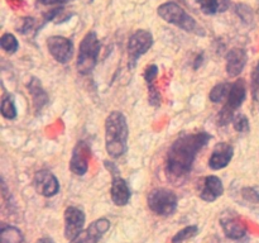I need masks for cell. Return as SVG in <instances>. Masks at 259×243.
I'll return each mask as SVG.
<instances>
[{"instance_id":"6da1fadb","label":"cell","mask_w":259,"mask_h":243,"mask_svg":"<svg viewBox=\"0 0 259 243\" xmlns=\"http://www.w3.org/2000/svg\"><path fill=\"white\" fill-rule=\"evenodd\" d=\"M212 136L207 132L185 133L169 147L166 157V175L171 181H184L191 172L199 152L209 143Z\"/></svg>"},{"instance_id":"7a4b0ae2","label":"cell","mask_w":259,"mask_h":243,"mask_svg":"<svg viewBox=\"0 0 259 243\" xmlns=\"http://www.w3.org/2000/svg\"><path fill=\"white\" fill-rule=\"evenodd\" d=\"M129 128L125 115L114 110L105 120V148L111 158L124 156L128 148Z\"/></svg>"},{"instance_id":"3957f363","label":"cell","mask_w":259,"mask_h":243,"mask_svg":"<svg viewBox=\"0 0 259 243\" xmlns=\"http://www.w3.org/2000/svg\"><path fill=\"white\" fill-rule=\"evenodd\" d=\"M158 15L168 24H174L181 29L186 30L189 33H195V34L204 35L205 32L199 23L184 9L180 7L177 3L167 2L158 7Z\"/></svg>"},{"instance_id":"277c9868","label":"cell","mask_w":259,"mask_h":243,"mask_svg":"<svg viewBox=\"0 0 259 243\" xmlns=\"http://www.w3.org/2000/svg\"><path fill=\"white\" fill-rule=\"evenodd\" d=\"M100 50L101 42L99 40L96 33L91 30L82 38L78 48L76 67L81 75H89L94 70L100 55Z\"/></svg>"},{"instance_id":"5b68a950","label":"cell","mask_w":259,"mask_h":243,"mask_svg":"<svg viewBox=\"0 0 259 243\" xmlns=\"http://www.w3.org/2000/svg\"><path fill=\"white\" fill-rule=\"evenodd\" d=\"M149 210L159 217H169L175 214L179 205V197L172 190L166 187L153 189L147 196Z\"/></svg>"},{"instance_id":"8992f818","label":"cell","mask_w":259,"mask_h":243,"mask_svg":"<svg viewBox=\"0 0 259 243\" xmlns=\"http://www.w3.org/2000/svg\"><path fill=\"white\" fill-rule=\"evenodd\" d=\"M245 96H247V85L243 78H238L232 84V89H230L229 96L227 99L224 108L220 110L219 116H218V122L219 126H227L230 122H233V118L235 115V110L242 106L244 103Z\"/></svg>"},{"instance_id":"52a82bcc","label":"cell","mask_w":259,"mask_h":243,"mask_svg":"<svg viewBox=\"0 0 259 243\" xmlns=\"http://www.w3.org/2000/svg\"><path fill=\"white\" fill-rule=\"evenodd\" d=\"M153 46V35L149 30L138 29L129 37L128 46V58L129 68L136 67L137 62L143 55H146Z\"/></svg>"},{"instance_id":"ba28073f","label":"cell","mask_w":259,"mask_h":243,"mask_svg":"<svg viewBox=\"0 0 259 243\" xmlns=\"http://www.w3.org/2000/svg\"><path fill=\"white\" fill-rule=\"evenodd\" d=\"M33 186L35 191L45 197H52L60 191L58 179L48 170H39L33 177Z\"/></svg>"},{"instance_id":"9c48e42d","label":"cell","mask_w":259,"mask_h":243,"mask_svg":"<svg viewBox=\"0 0 259 243\" xmlns=\"http://www.w3.org/2000/svg\"><path fill=\"white\" fill-rule=\"evenodd\" d=\"M47 48L51 56L60 63H67L73 56L72 42L62 35H52L48 38Z\"/></svg>"},{"instance_id":"30bf717a","label":"cell","mask_w":259,"mask_h":243,"mask_svg":"<svg viewBox=\"0 0 259 243\" xmlns=\"http://www.w3.org/2000/svg\"><path fill=\"white\" fill-rule=\"evenodd\" d=\"M91 158V148L86 142L78 141L73 147L72 156L70 159V170L77 176H83L89 170V162Z\"/></svg>"},{"instance_id":"8fae6325","label":"cell","mask_w":259,"mask_h":243,"mask_svg":"<svg viewBox=\"0 0 259 243\" xmlns=\"http://www.w3.org/2000/svg\"><path fill=\"white\" fill-rule=\"evenodd\" d=\"M65 237L72 240L83 230L86 215L82 209L77 207H68L65 210Z\"/></svg>"},{"instance_id":"7c38bea8","label":"cell","mask_w":259,"mask_h":243,"mask_svg":"<svg viewBox=\"0 0 259 243\" xmlns=\"http://www.w3.org/2000/svg\"><path fill=\"white\" fill-rule=\"evenodd\" d=\"M109 229L110 222L106 218H99L94 220L86 229H83L77 237L70 240V243H98Z\"/></svg>"},{"instance_id":"4fadbf2b","label":"cell","mask_w":259,"mask_h":243,"mask_svg":"<svg viewBox=\"0 0 259 243\" xmlns=\"http://www.w3.org/2000/svg\"><path fill=\"white\" fill-rule=\"evenodd\" d=\"M233 156H234V148L232 144L227 142H220L212 149V153L209 159V167L214 171L223 170L230 164Z\"/></svg>"},{"instance_id":"5bb4252c","label":"cell","mask_w":259,"mask_h":243,"mask_svg":"<svg viewBox=\"0 0 259 243\" xmlns=\"http://www.w3.org/2000/svg\"><path fill=\"white\" fill-rule=\"evenodd\" d=\"M110 196L114 204L118 205V207H124V205H126L132 197V191L128 182H126L123 177L119 176L118 174H113Z\"/></svg>"},{"instance_id":"9a60e30c","label":"cell","mask_w":259,"mask_h":243,"mask_svg":"<svg viewBox=\"0 0 259 243\" xmlns=\"http://www.w3.org/2000/svg\"><path fill=\"white\" fill-rule=\"evenodd\" d=\"M224 194V185L222 180L215 175H209L204 179L202 189L200 190V197L206 202H212Z\"/></svg>"},{"instance_id":"2e32d148","label":"cell","mask_w":259,"mask_h":243,"mask_svg":"<svg viewBox=\"0 0 259 243\" xmlns=\"http://www.w3.org/2000/svg\"><path fill=\"white\" fill-rule=\"evenodd\" d=\"M247 52L242 48H233L227 55V72L230 77H237L247 65Z\"/></svg>"},{"instance_id":"e0dca14e","label":"cell","mask_w":259,"mask_h":243,"mask_svg":"<svg viewBox=\"0 0 259 243\" xmlns=\"http://www.w3.org/2000/svg\"><path fill=\"white\" fill-rule=\"evenodd\" d=\"M220 224H222L223 230H224L225 235H227L229 239L238 240L242 239L245 234H247V228L243 224L242 220L239 219L235 215H224L220 220Z\"/></svg>"},{"instance_id":"ac0fdd59","label":"cell","mask_w":259,"mask_h":243,"mask_svg":"<svg viewBox=\"0 0 259 243\" xmlns=\"http://www.w3.org/2000/svg\"><path fill=\"white\" fill-rule=\"evenodd\" d=\"M28 90H29V95L32 96L33 108L35 111H40L43 106L48 104V95L43 89L42 84L37 77H32L28 83Z\"/></svg>"},{"instance_id":"d6986e66","label":"cell","mask_w":259,"mask_h":243,"mask_svg":"<svg viewBox=\"0 0 259 243\" xmlns=\"http://www.w3.org/2000/svg\"><path fill=\"white\" fill-rule=\"evenodd\" d=\"M197 3L201 12L207 15L225 12L230 7V0H197Z\"/></svg>"},{"instance_id":"ffe728a7","label":"cell","mask_w":259,"mask_h":243,"mask_svg":"<svg viewBox=\"0 0 259 243\" xmlns=\"http://www.w3.org/2000/svg\"><path fill=\"white\" fill-rule=\"evenodd\" d=\"M0 243H25L22 230L13 225H3L0 230Z\"/></svg>"},{"instance_id":"44dd1931","label":"cell","mask_w":259,"mask_h":243,"mask_svg":"<svg viewBox=\"0 0 259 243\" xmlns=\"http://www.w3.org/2000/svg\"><path fill=\"white\" fill-rule=\"evenodd\" d=\"M230 89H232V84L229 83H219L211 89L210 91V100L215 104H220L224 100H227L229 96Z\"/></svg>"},{"instance_id":"7402d4cb","label":"cell","mask_w":259,"mask_h":243,"mask_svg":"<svg viewBox=\"0 0 259 243\" xmlns=\"http://www.w3.org/2000/svg\"><path fill=\"white\" fill-rule=\"evenodd\" d=\"M0 113L5 119H9V120L17 118V106H15L14 98L9 94H5L3 96L2 104H0Z\"/></svg>"},{"instance_id":"603a6c76","label":"cell","mask_w":259,"mask_h":243,"mask_svg":"<svg viewBox=\"0 0 259 243\" xmlns=\"http://www.w3.org/2000/svg\"><path fill=\"white\" fill-rule=\"evenodd\" d=\"M0 47L5 51L7 53H15L19 48V42L18 39L15 38L14 34L12 33H4V34L0 37Z\"/></svg>"},{"instance_id":"cb8c5ba5","label":"cell","mask_w":259,"mask_h":243,"mask_svg":"<svg viewBox=\"0 0 259 243\" xmlns=\"http://www.w3.org/2000/svg\"><path fill=\"white\" fill-rule=\"evenodd\" d=\"M197 233H199V228H197V225L195 224L187 225V227H185L184 229L179 230V232L174 235V238H172V243H185L186 240L191 239V238H194L195 235H197Z\"/></svg>"},{"instance_id":"d4e9b609","label":"cell","mask_w":259,"mask_h":243,"mask_svg":"<svg viewBox=\"0 0 259 243\" xmlns=\"http://www.w3.org/2000/svg\"><path fill=\"white\" fill-rule=\"evenodd\" d=\"M233 126H234V129L239 133H247L249 132V120H248L247 116L244 114H235L234 118H233Z\"/></svg>"},{"instance_id":"484cf974","label":"cell","mask_w":259,"mask_h":243,"mask_svg":"<svg viewBox=\"0 0 259 243\" xmlns=\"http://www.w3.org/2000/svg\"><path fill=\"white\" fill-rule=\"evenodd\" d=\"M235 12L239 15L240 19L244 20L245 23H250L253 20V12L249 7H247V5L238 4L237 7H235Z\"/></svg>"},{"instance_id":"4316f807","label":"cell","mask_w":259,"mask_h":243,"mask_svg":"<svg viewBox=\"0 0 259 243\" xmlns=\"http://www.w3.org/2000/svg\"><path fill=\"white\" fill-rule=\"evenodd\" d=\"M157 75H158V67H157V65H149L148 67L144 70V73H143V77L144 80L147 81V85L153 84L154 80H156Z\"/></svg>"},{"instance_id":"83f0119b","label":"cell","mask_w":259,"mask_h":243,"mask_svg":"<svg viewBox=\"0 0 259 243\" xmlns=\"http://www.w3.org/2000/svg\"><path fill=\"white\" fill-rule=\"evenodd\" d=\"M242 195L247 201L254 202V204H258L259 202V192L253 187H244L242 190Z\"/></svg>"},{"instance_id":"f1b7e54d","label":"cell","mask_w":259,"mask_h":243,"mask_svg":"<svg viewBox=\"0 0 259 243\" xmlns=\"http://www.w3.org/2000/svg\"><path fill=\"white\" fill-rule=\"evenodd\" d=\"M148 90H149V104L153 106H158L159 104H161L162 98H161V94L158 93V90H157L156 86H154V83L149 84Z\"/></svg>"},{"instance_id":"f546056e","label":"cell","mask_w":259,"mask_h":243,"mask_svg":"<svg viewBox=\"0 0 259 243\" xmlns=\"http://www.w3.org/2000/svg\"><path fill=\"white\" fill-rule=\"evenodd\" d=\"M252 89H253V96L257 101H259V62L255 66V70L252 73Z\"/></svg>"},{"instance_id":"4dcf8cb0","label":"cell","mask_w":259,"mask_h":243,"mask_svg":"<svg viewBox=\"0 0 259 243\" xmlns=\"http://www.w3.org/2000/svg\"><path fill=\"white\" fill-rule=\"evenodd\" d=\"M22 23L23 27L19 28V32L25 33L27 30H29L30 28H32L33 24H34V19H33V18H24V19L22 20Z\"/></svg>"},{"instance_id":"1f68e13d","label":"cell","mask_w":259,"mask_h":243,"mask_svg":"<svg viewBox=\"0 0 259 243\" xmlns=\"http://www.w3.org/2000/svg\"><path fill=\"white\" fill-rule=\"evenodd\" d=\"M202 62H204V55H202V53H199V55L196 56V58H195L194 63H192L194 70H199L200 66L202 65Z\"/></svg>"},{"instance_id":"d6a6232c","label":"cell","mask_w":259,"mask_h":243,"mask_svg":"<svg viewBox=\"0 0 259 243\" xmlns=\"http://www.w3.org/2000/svg\"><path fill=\"white\" fill-rule=\"evenodd\" d=\"M43 5H53V4H62V3L68 2V0H38Z\"/></svg>"},{"instance_id":"836d02e7","label":"cell","mask_w":259,"mask_h":243,"mask_svg":"<svg viewBox=\"0 0 259 243\" xmlns=\"http://www.w3.org/2000/svg\"><path fill=\"white\" fill-rule=\"evenodd\" d=\"M37 243H55V240L50 237H42L37 240Z\"/></svg>"}]
</instances>
